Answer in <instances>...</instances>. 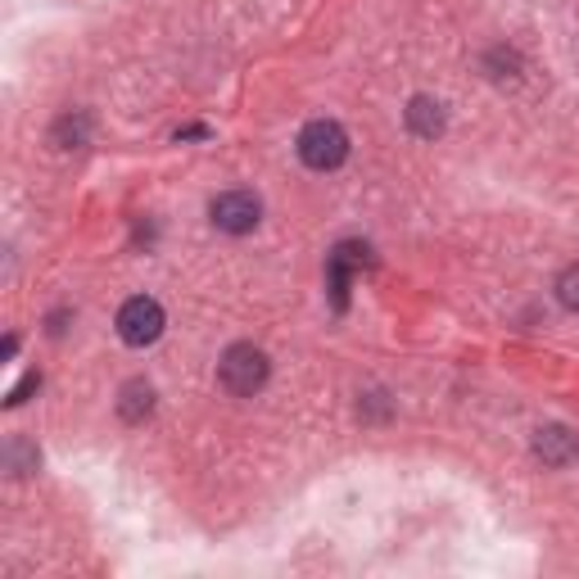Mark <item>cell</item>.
I'll return each mask as SVG.
<instances>
[{"mask_svg":"<svg viewBox=\"0 0 579 579\" xmlns=\"http://www.w3.org/2000/svg\"><path fill=\"white\" fill-rule=\"evenodd\" d=\"M299 159L308 163V168H317V173L340 168V163L349 159V136H345V128H340V122H330V118L308 122V128L299 132Z\"/></svg>","mask_w":579,"mask_h":579,"instance_id":"obj_1","label":"cell"},{"mask_svg":"<svg viewBox=\"0 0 579 579\" xmlns=\"http://www.w3.org/2000/svg\"><path fill=\"white\" fill-rule=\"evenodd\" d=\"M218 381H222L231 394L250 398V394L263 390V381H267V353L254 349V345H231V349L222 353V362H218Z\"/></svg>","mask_w":579,"mask_h":579,"instance_id":"obj_2","label":"cell"},{"mask_svg":"<svg viewBox=\"0 0 579 579\" xmlns=\"http://www.w3.org/2000/svg\"><path fill=\"white\" fill-rule=\"evenodd\" d=\"M118 336H122V345H132V349L154 345L163 336V308L154 299H145V295L128 299L118 308Z\"/></svg>","mask_w":579,"mask_h":579,"instance_id":"obj_3","label":"cell"},{"mask_svg":"<svg viewBox=\"0 0 579 579\" xmlns=\"http://www.w3.org/2000/svg\"><path fill=\"white\" fill-rule=\"evenodd\" d=\"M214 227L227 231V236H244V231H254L259 218H263V204L250 195V190H227L214 199Z\"/></svg>","mask_w":579,"mask_h":579,"instance_id":"obj_4","label":"cell"},{"mask_svg":"<svg viewBox=\"0 0 579 579\" xmlns=\"http://www.w3.org/2000/svg\"><path fill=\"white\" fill-rule=\"evenodd\" d=\"M575 439L561 430V426H548V430H539V439H534V452H539L544 462H553V467H566L570 458H575Z\"/></svg>","mask_w":579,"mask_h":579,"instance_id":"obj_5","label":"cell"},{"mask_svg":"<svg viewBox=\"0 0 579 579\" xmlns=\"http://www.w3.org/2000/svg\"><path fill=\"white\" fill-rule=\"evenodd\" d=\"M407 128L417 132V136H435V132L444 128L439 105H435V100H426V96H417V100H412V109H407Z\"/></svg>","mask_w":579,"mask_h":579,"instance_id":"obj_6","label":"cell"},{"mask_svg":"<svg viewBox=\"0 0 579 579\" xmlns=\"http://www.w3.org/2000/svg\"><path fill=\"white\" fill-rule=\"evenodd\" d=\"M150 407H154V390L150 385H141V381H132L128 390H122V403H118V412L128 422H141V417H150Z\"/></svg>","mask_w":579,"mask_h":579,"instance_id":"obj_7","label":"cell"},{"mask_svg":"<svg viewBox=\"0 0 579 579\" xmlns=\"http://www.w3.org/2000/svg\"><path fill=\"white\" fill-rule=\"evenodd\" d=\"M557 299H561L570 313H579V263L561 272V281H557Z\"/></svg>","mask_w":579,"mask_h":579,"instance_id":"obj_8","label":"cell"},{"mask_svg":"<svg viewBox=\"0 0 579 579\" xmlns=\"http://www.w3.org/2000/svg\"><path fill=\"white\" fill-rule=\"evenodd\" d=\"M41 385V376H36V371H32V376H23L14 390H10V398H6V407H19V403H28V394Z\"/></svg>","mask_w":579,"mask_h":579,"instance_id":"obj_9","label":"cell"},{"mask_svg":"<svg viewBox=\"0 0 579 579\" xmlns=\"http://www.w3.org/2000/svg\"><path fill=\"white\" fill-rule=\"evenodd\" d=\"M195 136H209V128H182L177 141H195Z\"/></svg>","mask_w":579,"mask_h":579,"instance_id":"obj_10","label":"cell"}]
</instances>
